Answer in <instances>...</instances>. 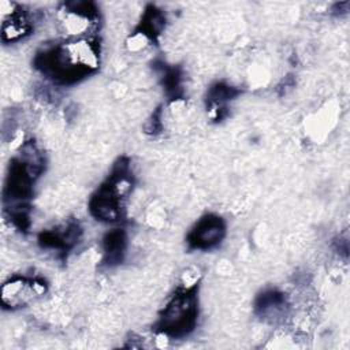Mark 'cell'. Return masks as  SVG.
I'll return each mask as SVG.
<instances>
[{
    "label": "cell",
    "instance_id": "1",
    "mask_svg": "<svg viewBox=\"0 0 350 350\" xmlns=\"http://www.w3.org/2000/svg\"><path fill=\"white\" fill-rule=\"evenodd\" d=\"M100 49L92 37L71 38L37 53L36 67L57 83H74L98 67Z\"/></svg>",
    "mask_w": 350,
    "mask_h": 350
},
{
    "label": "cell",
    "instance_id": "2",
    "mask_svg": "<svg viewBox=\"0 0 350 350\" xmlns=\"http://www.w3.org/2000/svg\"><path fill=\"white\" fill-rule=\"evenodd\" d=\"M198 316L197 291L194 284L179 288L164 306L157 327L168 338H180L191 332Z\"/></svg>",
    "mask_w": 350,
    "mask_h": 350
},
{
    "label": "cell",
    "instance_id": "3",
    "mask_svg": "<svg viewBox=\"0 0 350 350\" xmlns=\"http://www.w3.org/2000/svg\"><path fill=\"white\" fill-rule=\"evenodd\" d=\"M131 189L127 164H120L109 179L98 187L89 202L90 213L101 221H116L122 216L123 198Z\"/></svg>",
    "mask_w": 350,
    "mask_h": 350
},
{
    "label": "cell",
    "instance_id": "4",
    "mask_svg": "<svg viewBox=\"0 0 350 350\" xmlns=\"http://www.w3.org/2000/svg\"><path fill=\"white\" fill-rule=\"evenodd\" d=\"M226 235V224L217 215H205L187 235V243L191 249L206 250L212 249L221 242Z\"/></svg>",
    "mask_w": 350,
    "mask_h": 350
},
{
    "label": "cell",
    "instance_id": "5",
    "mask_svg": "<svg viewBox=\"0 0 350 350\" xmlns=\"http://www.w3.org/2000/svg\"><path fill=\"white\" fill-rule=\"evenodd\" d=\"M45 291V283L38 279L14 278L1 287V302L8 308H21L30 302L36 295Z\"/></svg>",
    "mask_w": 350,
    "mask_h": 350
},
{
    "label": "cell",
    "instance_id": "6",
    "mask_svg": "<svg viewBox=\"0 0 350 350\" xmlns=\"http://www.w3.org/2000/svg\"><path fill=\"white\" fill-rule=\"evenodd\" d=\"M126 246L124 232L120 230L111 231L104 239V253L107 262H119Z\"/></svg>",
    "mask_w": 350,
    "mask_h": 350
}]
</instances>
